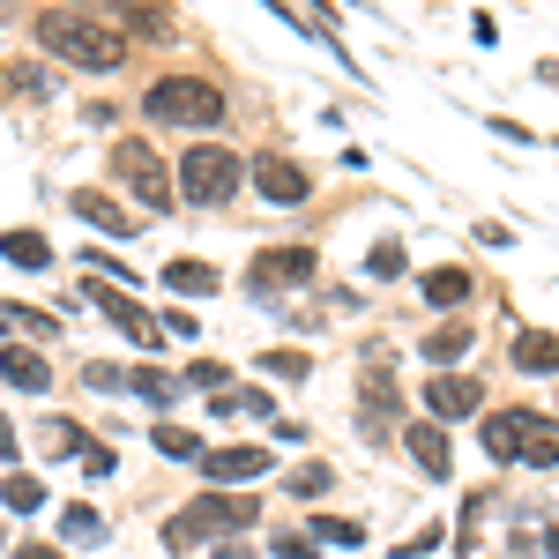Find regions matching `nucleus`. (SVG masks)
I'll return each mask as SVG.
<instances>
[{"label": "nucleus", "mask_w": 559, "mask_h": 559, "mask_svg": "<svg viewBox=\"0 0 559 559\" xmlns=\"http://www.w3.org/2000/svg\"><path fill=\"white\" fill-rule=\"evenodd\" d=\"M112 463H120L112 448H97V440H90V448H83V477H112Z\"/></svg>", "instance_id": "32"}, {"label": "nucleus", "mask_w": 559, "mask_h": 559, "mask_svg": "<svg viewBox=\"0 0 559 559\" xmlns=\"http://www.w3.org/2000/svg\"><path fill=\"white\" fill-rule=\"evenodd\" d=\"M254 187L269 194V202H306V187H313V179H306L292 157H261V165H254Z\"/></svg>", "instance_id": "12"}, {"label": "nucleus", "mask_w": 559, "mask_h": 559, "mask_svg": "<svg viewBox=\"0 0 559 559\" xmlns=\"http://www.w3.org/2000/svg\"><path fill=\"white\" fill-rule=\"evenodd\" d=\"M247 276H254V292H292V284L313 276V254H306V247H284V254H261Z\"/></svg>", "instance_id": "10"}, {"label": "nucleus", "mask_w": 559, "mask_h": 559, "mask_svg": "<svg viewBox=\"0 0 559 559\" xmlns=\"http://www.w3.org/2000/svg\"><path fill=\"white\" fill-rule=\"evenodd\" d=\"M15 559H68V552H60V545H23Z\"/></svg>", "instance_id": "36"}, {"label": "nucleus", "mask_w": 559, "mask_h": 559, "mask_svg": "<svg viewBox=\"0 0 559 559\" xmlns=\"http://www.w3.org/2000/svg\"><path fill=\"white\" fill-rule=\"evenodd\" d=\"M261 373H284V381H299L306 358H299V350H269V358H261Z\"/></svg>", "instance_id": "31"}, {"label": "nucleus", "mask_w": 559, "mask_h": 559, "mask_svg": "<svg viewBox=\"0 0 559 559\" xmlns=\"http://www.w3.org/2000/svg\"><path fill=\"white\" fill-rule=\"evenodd\" d=\"M471 284H477L471 269H455V261H448V269H432V276H426V299L432 306H463V299H471Z\"/></svg>", "instance_id": "17"}, {"label": "nucleus", "mask_w": 559, "mask_h": 559, "mask_svg": "<svg viewBox=\"0 0 559 559\" xmlns=\"http://www.w3.org/2000/svg\"><path fill=\"white\" fill-rule=\"evenodd\" d=\"M128 388L142 403H173V373H157V366H128Z\"/></svg>", "instance_id": "22"}, {"label": "nucleus", "mask_w": 559, "mask_h": 559, "mask_svg": "<svg viewBox=\"0 0 559 559\" xmlns=\"http://www.w3.org/2000/svg\"><path fill=\"white\" fill-rule=\"evenodd\" d=\"M75 216H83V224H97L105 239H128V231H134L128 210H120L112 194H97V187H83V194H75Z\"/></svg>", "instance_id": "15"}, {"label": "nucleus", "mask_w": 559, "mask_h": 559, "mask_svg": "<svg viewBox=\"0 0 559 559\" xmlns=\"http://www.w3.org/2000/svg\"><path fill=\"white\" fill-rule=\"evenodd\" d=\"M477 403H485V388H477L471 373H463V381H455V373H432V381H426V411H432V426H455V418H471Z\"/></svg>", "instance_id": "8"}, {"label": "nucleus", "mask_w": 559, "mask_h": 559, "mask_svg": "<svg viewBox=\"0 0 559 559\" xmlns=\"http://www.w3.org/2000/svg\"><path fill=\"white\" fill-rule=\"evenodd\" d=\"M0 90H8V97H45V68L15 60V68H0Z\"/></svg>", "instance_id": "23"}, {"label": "nucleus", "mask_w": 559, "mask_h": 559, "mask_svg": "<svg viewBox=\"0 0 559 559\" xmlns=\"http://www.w3.org/2000/svg\"><path fill=\"white\" fill-rule=\"evenodd\" d=\"M432 545H440V530H418V537H411V545H403V559H426Z\"/></svg>", "instance_id": "35"}, {"label": "nucleus", "mask_w": 559, "mask_h": 559, "mask_svg": "<svg viewBox=\"0 0 559 559\" xmlns=\"http://www.w3.org/2000/svg\"><path fill=\"white\" fill-rule=\"evenodd\" d=\"M165 292H179V299H210V292H224V276H216L210 261H165V276H157Z\"/></svg>", "instance_id": "14"}, {"label": "nucleus", "mask_w": 559, "mask_h": 559, "mask_svg": "<svg viewBox=\"0 0 559 559\" xmlns=\"http://www.w3.org/2000/svg\"><path fill=\"white\" fill-rule=\"evenodd\" d=\"M0 463H15V426L0 418Z\"/></svg>", "instance_id": "37"}, {"label": "nucleus", "mask_w": 559, "mask_h": 559, "mask_svg": "<svg viewBox=\"0 0 559 559\" xmlns=\"http://www.w3.org/2000/svg\"><path fill=\"white\" fill-rule=\"evenodd\" d=\"M216 559H254V552H247L239 537H224V545H216Z\"/></svg>", "instance_id": "38"}, {"label": "nucleus", "mask_w": 559, "mask_h": 559, "mask_svg": "<svg viewBox=\"0 0 559 559\" xmlns=\"http://www.w3.org/2000/svg\"><path fill=\"white\" fill-rule=\"evenodd\" d=\"M142 112L165 120V128H216L231 105H224V90L202 83V75H157L150 97H142Z\"/></svg>", "instance_id": "3"}, {"label": "nucleus", "mask_w": 559, "mask_h": 559, "mask_svg": "<svg viewBox=\"0 0 559 559\" xmlns=\"http://www.w3.org/2000/svg\"><path fill=\"white\" fill-rule=\"evenodd\" d=\"M60 537H68V545H97V537H105V515H97L90 500H75V508L60 515Z\"/></svg>", "instance_id": "19"}, {"label": "nucleus", "mask_w": 559, "mask_h": 559, "mask_svg": "<svg viewBox=\"0 0 559 559\" xmlns=\"http://www.w3.org/2000/svg\"><path fill=\"white\" fill-rule=\"evenodd\" d=\"M0 500H8L15 515H38V508H45V485H38V477H8V485H0Z\"/></svg>", "instance_id": "24"}, {"label": "nucleus", "mask_w": 559, "mask_h": 559, "mask_svg": "<svg viewBox=\"0 0 559 559\" xmlns=\"http://www.w3.org/2000/svg\"><path fill=\"white\" fill-rule=\"evenodd\" d=\"M83 381L112 395V388H128V366H105V358H90V366H83Z\"/></svg>", "instance_id": "28"}, {"label": "nucleus", "mask_w": 559, "mask_h": 559, "mask_svg": "<svg viewBox=\"0 0 559 559\" xmlns=\"http://www.w3.org/2000/svg\"><path fill=\"white\" fill-rule=\"evenodd\" d=\"M247 522H254V508H247V500H224V492H202V500H187V508H179V515L165 522V545H173V552H187V545H202V537H216V545H224V537H239Z\"/></svg>", "instance_id": "5"}, {"label": "nucleus", "mask_w": 559, "mask_h": 559, "mask_svg": "<svg viewBox=\"0 0 559 559\" xmlns=\"http://www.w3.org/2000/svg\"><path fill=\"white\" fill-rule=\"evenodd\" d=\"M276 552H284V559H313L321 545H313V537H276Z\"/></svg>", "instance_id": "34"}, {"label": "nucleus", "mask_w": 559, "mask_h": 559, "mask_svg": "<svg viewBox=\"0 0 559 559\" xmlns=\"http://www.w3.org/2000/svg\"><path fill=\"white\" fill-rule=\"evenodd\" d=\"M0 381L23 388V395H45L52 366H45V350H31V344H0Z\"/></svg>", "instance_id": "11"}, {"label": "nucleus", "mask_w": 559, "mask_h": 559, "mask_svg": "<svg viewBox=\"0 0 559 559\" xmlns=\"http://www.w3.org/2000/svg\"><path fill=\"white\" fill-rule=\"evenodd\" d=\"M292 492H329V471H321V463H306V471H292Z\"/></svg>", "instance_id": "33"}, {"label": "nucleus", "mask_w": 559, "mask_h": 559, "mask_svg": "<svg viewBox=\"0 0 559 559\" xmlns=\"http://www.w3.org/2000/svg\"><path fill=\"white\" fill-rule=\"evenodd\" d=\"M515 366L522 373H559V336L552 329H515Z\"/></svg>", "instance_id": "16"}, {"label": "nucleus", "mask_w": 559, "mask_h": 559, "mask_svg": "<svg viewBox=\"0 0 559 559\" xmlns=\"http://www.w3.org/2000/svg\"><path fill=\"white\" fill-rule=\"evenodd\" d=\"M239 157L231 150H216V142H194L187 157H179V202H194V210H224L231 194H239Z\"/></svg>", "instance_id": "4"}, {"label": "nucleus", "mask_w": 559, "mask_h": 559, "mask_svg": "<svg viewBox=\"0 0 559 559\" xmlns=\"http://www.w3.org/2000/svg\"><path fill=\"white\" fill-rule=\"evenodd\" d=\"M485 455L492 463L559 471V418H545V411H500V418H485Z\"/></svg>", "instance_id": "2"}, {"label": "nucleus", "mask_w": 559, "mask_h": 559, "mask_svg": "<svg viewBox=\"0 0 559 559\" xmlns=\"http://www.w3.org/2000/svg\"><path fill=\"white\" fill-rule=\"evenodd\" d=\"M112 173H120V187H134V194H142V210H173L179 202V179H165V165H157V150H150V142H120V150H112Z\"/></svg>", "instance_id": "6"}, {"label": "nucleus", "mask_w": 559, "mask_h": 559, "mask_svg": "<svg viewBox=\"0 0 559 559\" xmlns=\"http://www.w3.org/2000/svg\"><path fill=\"white\" fill-rule=\"evenodd\" d=\"M90 306H97V313H105L120 336H134V344H157V336H165V321H157V313H142L128 292H105V284H90Z\"/></svg>", "instance_id": "7"}, {"label": "nucleus", "mask_w": 559, "mask_h": 559, "mask_svg": "<svg viewBox=\"0 0 559 559\" xmlns=\"http://www.w3.org/2000/svg\"><path fill=\"white\" fill-rule=\"evenodd\" d=\"M403 448L418 455V471H426V477H448V426L418 418V426H403Z\"/></svg>", "instance_id": "13"}, {"label": "nucleus", "mask_w": 559, "mask_h": 559, "mask_svg": "<svg viewBox=\"0 0 559 559\" xmlns=\"http://www.w3.org/2000/svg\"><path fill=\"white\" fill-rule=\"evenodd\" d=\"M8 321H23L31 336H60V321H52L45 306H8Z\"/></svg>", "instance_id": "27"}, {"label": "nucleus", "mask_w": 559, "mask_h": 559, "mask_svg": "<svg viewBox=\"0 0 559 559\" xmlns=\"http://www.w3.org/2000/svg\"><path fill=\"white\" fill-rule=\"evenodd\" d=\"M0 254L15 261V269H45L52 247H45V231H0Z\"/></svg>", "instance_id": "18"}, {"label": "nucleus", "mask_w": 559, "mask_h": 559, "mask_svg": "<svg viewBox=\"0 0 559 559\" xmlns=\"http://www.w3.org/2000/svg\"><path fill=\"white\" fill-rule=\"evenodd\" d=\"M463 350H471V329H455V321H448V329H432V336H426V358H432V366H455Z\"/></svg>", "instance_id": "21"}, {"label": "nucleus", "mask_w": 559, "mask_h": 559, "mask_svg": "<svg viewBox=\"0 0 559 559\" xmlns=\"http://www.w3.org/2000/svg\"><path fill=\"white\" fill-rule=\"evenodd\" d=\"M366 269H373V276H395V269H403V239H381V247H373V261H366Z\"/></svg>", "instance_id": "30"}, {"label": "nucleus", "mask_w": 559, "mask_h": 559, "mask_svg": "<svg viewBox=\"0 0 559 559\" xmlns=\"http://www.w3.org/2000/svg\"><path fill=\"white\" fill-rule=\"evenodd\" d=\"M150 440H157V455H179V463H202V455H210V448H202L187 426H165V418H157V432H150Z\"/></svg>", "instance_id": "20"}, {"label": "nucleus", "mask_w": 559, "mask_h": 559, "mask_svg": "<svg viewBox=\"0 0 559 559\" xmlns=\"http://www.w3.org/2000/svg\"><path fill=\"white\" fill-rule=\"evenodd\" d=\"M194 471L210 477V485H247V477L269 471V448H210Z\"/></svg>", "instance_id": "9"}, {"label": "nucleus", "mask_w": 559, "mask_h": 559, "mask_svg": "<svg viewBox=\"0 0 559 559\" xmlns=\"http://www.w3.org/2000/svg\"><path fill=\"white\" fill-rule=\"evenodd\" d=\"M38 45L60 52L68 68H97V75H112V68L128 60V38H120L112 23H97V15H75V8H45L38 15Z\"/></svg>", "instance_id": "1"}, {"label": "nucleus", "mask_w": 559, "mask_h": 559, "mask_svg": "<svg viewBox=\"0 0 559 559\" xmlns=\"http://www.w3.org/2000/svg\"><path fill=\"white\" fill-rule=\"evenodd\" d=\"M187 381H194V388H216V395H224V388H231V373H224L216 358H194V366H187Z\"/></svg>", "instance_id": "29"}, {"label": "nucleus", "mask_w": 559, "mask_h": 559, "mask_svg": "<svg viewBox=\"0 0 559 559\" xmlns=\"http://www.w3.org/2000/svg\"><path fill=\"white\" fill-rule=\"evenodd\" d=\"M388 403H395V388H388V373L373 366V373H366V432H381V411H388Z\"/></svg>", "instance_id": "26"}, {"label": "nucleus", "mask_w": 559, "mask_h": 559, "mask_svg": "<svg viewBox=\"0 0 559 559\" xmlns=\"http://www.w3.org/2000/svg\"><path fill=\"white\" fill-rule=\"evenodd\" d=\"M313 545H366V530L344 515H313Z\"/></svg>", "instance_id": "25"}]
</instances>
